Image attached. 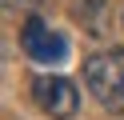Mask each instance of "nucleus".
Wrapping results in <instances>:
<instances>
[{"mask_svg":"<svg viewBox=\"0 0 124 120\" xmlns=\"http://www.w3.org/2000/svg\"><path fill=\"white\" fill-rule=\"evenodd\" d=\"M84 84L96 96L104 112H124V52L120 48H104L84 60Z\"/></svg>","mask_w":124,"mask_h":120,"instance_id":"nucleus-1","label":"nucleus"},{"mask_svg":"<svg viewBox=\"0 0 124 120\" xmlns=\"http://www.w3.org/2000/svg\"><path fill=\"white\" fill-rule=\"evenodd\" d=\"M32 104H40V112L52 120H72L76 108H80V92L60 72H40L32 80Z\"/></svg>","mask_w":124,"mask_h":120,"instance_id":"nucleus-2","label":"nucleus"},{"mask_svg":"<svg viewBox=\"0 0 124 120\" xmlns=\"http://www.w3.org/2000/svg\"><path fill=\"white\" fill-rule=\"evenodd\" d=\"M20 48L28 52V60L44 64V68H52V64H60L68 56V40L60 36V32H52L40 16H28L24 20V28H20Z\"/></svg>","mask_w":124,"mask_h":120,"instance_id":"nucleus-3","label":"nucleus"},{"mask_svg":"<svg viewBox=\"0 0 124 120\" xmlns=\"http://www.w3.org/2000/svg\"><path fill=\"white\" fill-rule=\"evenodd\" d=\"M28 4H36V0H4V8H28Z\"/></svg>","mask_w":124,"mask_h":120,"instance_id":"nucleus-4","label":"nucleus"}]
</instances>
